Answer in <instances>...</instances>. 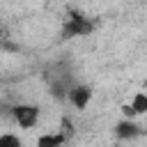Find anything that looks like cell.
I'll return each mask as SVG.
<instances>
[{"label":"cell","instance_id":"cell-2","mask_svg":"<svg viewBox=\"0 0 147 147\" xmlns=\"http://www.w3.org/2000/svg\"><path fill=\"white\" fill-rule=\"evenodd\" d=\"M64 37H83V34H90L92 32V21L80 16V14H71L67 21H64Z\"/></svg>","mask_w":147,"mask_h":147},{"label":"cell","instance_id":"cell-5","mask_svg":"<svg viewBox=\"0 0 147 147\" xmlns=\"http://www.w3.org/2000/svg\"><path fill=\"white\" fill-rule=\"evenodd\" d=\"M115 133L119 136V138H136V136H140L142 131H140V126L133 122V119H122L117 126H115Z\"/></svg>","mask_w":147,"mask_h":147},{"label":"cell","instance_id":"cell-3","mask_svg":"<svg viewBox=\"0 0 147 147\" xmlns=\"http://www.w3.org/2000/svg\"><path fill=\"white\" fill-rule=\"evenodd\" d=\"M67 99L71 101L74 108L85 110V108L90 106V101H92V90H90L87 85H71V87L67 90Z\"/></svg>","mask_w":147,"mask_h":147},{"label":"cell","instance_id":"cell-6","mask_svg":"<svg viewBox=\"0 0 147 147\" xmlns=\"http://www.w3.org/2000/svg\"><path fill=\"white\" fill-rule=\"evenodd\" d=\"M129 108H131V113L136 117L147 115V92H136L131 96V101H129Z\"/></svg>","mask_w":147,"mask_h":147},{"label":"cell","instance_id":"cell-4","mask_svg":"<svg viewBox=\"0 0 147 147\" xmlns=\"http://www.w3.org/2000/svg\"><path fill=\"white\" fill-rule=\"evenodd\" d=\"M67 138L55 129V131H46L37 136V147H64Z\"/></svg>","mask_w":147,"mask_h":147},{"label":"cell","instance_id":"cell-1","mask_svg":"<svg viewBox=\"0 0 147 147\" xmlns=\"http://www.w3.org/2000/svg\"><path fill=\"white\" fill-rule=\"evenodd\" d=\"M9 115H11V119H14V124L18 129L28 131L39 122V106H34V103H16V106H11Z\"/></svg>","mask_w":147,"mask_h":147},{"label":"cell","instance_id":"cell-7","mask_svg":"<svg viewBox=\"0 0 147 147\" xmlns=\"http://www.w3.org/2000/svg\"><path fill=\"white\" fill-rule=\"evenodd\" d=\"M0 147H23V140L16 133H0Z\"/></svg>","mask_w":147,"mask_h":147},{"label":"cell","instance_id":"cell-8","mask_svg":"<svg viewBox=\"0 0 147 147\" xmlns=\"http://www.w3.org/2000/svg\"><path fill=\"white\" fill-rule=\"evenodd\" d=\"M57 131H60V133L67 138V142H69V140L74 138V124H71V119H69V117H64V119L60 122V129H57Z\"/></svg>","mask_w":147,"mask_h":147}]
</instances>
